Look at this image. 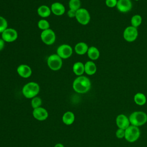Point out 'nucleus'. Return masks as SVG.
<instances>
[{"instance_id": "20", "label": "nucleus", "mask_w": 147, "mask_h": 147, "mask_svg": "<svg viewBox=\"0 0 147 147\" xmlns=\"http://www.w3.org/2000/svg\"><path fill=\"white\" fill-rule=\"evenodd\" d=\"M87 54L89 59L92 61L98 59L100 56V52L99 49L94 46H91L88 48Z\"/></svg>"}, {"instance_id": "18", "label": "nucleus", "mask_w": 147, "mask_h": 147, "mask_svg": "<svg viewBox=\"0 0 147 147\" xmlns=\"http://www.w3.org/2000/svg\"><path fill=\"white\" fill-rule=\"evenodd\" d=\"M75 119V116L73 112L68 111L64 113L62 117V121L66 125H72Z\"/></svg>"}, {"instance_id": "31", "label": "nucleus", "mask_w": 147, "mask_h": 147, "mask_svg": "<svg viewBox=\"0 0 147 147\" xmlns=\"http://www.w3.org/2000/svg\"><path fill=\"white\" fill-rule=\"evenodd\" d=\"M5 41L1 38H0V51L3 50V49L5 47Z\"/></svg>"}, {"instance_id": "12", "label": "nucleus", "mask_w": 147, "mask_h": 147, "mask_svg": "<svg viewBox=\"0 0 147 147\" xmlns=\"http://www.w3.org/2000/svg\"><path fill=\"white\" fill-rule=\"evenodd\" d=\"M115 123L118 128L124 130L130 125L129 117L123 114H120L117 116Z\"/></svg>"}, {"instance_id": "32", "label": "nucleus", "mask_w": 147, "mask_h": 147, "mask_svg": "<svg viewBox=\"0 0 147 147\" xmlns=\"http://www.w3.org/2000/svg\"><path fill=\"white\" fill-rule=\"evenodd\" d=\"M54 147H64V146L63 144H62L61 143H57L55 145Z\"/></svg>"}, {"instance_id": "9", "label": "nucleus", "mask_w": 147, "mask_h": 147, "mask_svg": "<svg viewBox=\"0 0 147 147\" xmlns=\"http://www.w3.org/2000/svg\"><path fill=\"white\" fill-rule=\"evenodd\" d=\"M73 53L72 48L68 44H63L58 47L56 54L62 59H66L71 56Z\"/></svg>"}, {"instance_id": "7", "label": "nucleus", "mask_w": 147, "mask_h": 147, "mask_svg": "<svg viewBox=\"0 0 147 147\" xmlns=\"http://www.w3.org/2000/svg\"><path fill=\"white\" fill-rule=\"evenodd\" d=\"M75 18L81 25H86L90 22L91 17L87 9L81 7L76 11Z\"/></svg>"}, {"instance_id": "10", "label": "nucleus", "mask_w": 147, "mask_h": 147, "mask_svg": "<svg viewBox=\"0 0 147 147\" xmlns=\"http://www.w3.org/2000/svg\"><path fill=\"white\" fill-rule=\"evenodd\" d=\"M2 38L7 42H12L15 41L18 38V33L13 28H7L1 33Z\"/></svg>"}, {"instance_id": "17", "label": "nucleus", "mask_w": 147, "mask_h": 147, "mask_svg": "<svg viewBox=\"0 0 147 147\" xmlns=\"http://www.w3.org/2000/svg\"><path fill=\"white\" fill-rule=\"evenodd\" d=\"M88 48L89 47L88 45L86 42H79L75 45L74 47V51L76 54L79 55H83L87 53Z\"/></svg>"}, {"instance_id": "8", "label": "nucleus", "mask_w": 147, "mask_h": 147, "mask_svg": "<svg viewBox=\"0 0 147 147\" xmlns=\"http://www.w3.org/2000/svg\"><path fill=\"white\" fill-rule=\"evenodd\" d=\"M138 32L137 28L132 26H129L126 27L123 33V37L124 39L129 42L134 41L138 37Z\"/></svg>"}, {"instance_id": "29", "label": "nucleus", "mask_w": 147, "mask_h": 147, "mask_svg": "<svg viewBox=\"0 0 147 147\" xmlns=\"http://www.w3.org/2000/svg\"><path fill=\"white\" fill-rule=\"evenodd\" d=\"M117 1L118 0H106L105 3L107 7L110 8H113L114 7H116Z\"/></svg>"}, {"instance_id": "16", "label": "nucleus", "mask_w": 147, "mask_h": 147, "mask_svg": "<svg viewBox=\"0 0 147 147\" xmlns=\"http://www.w3.org/2000/svg\"><path fill=\"white\" fill-rule=\"evenodd\" d=\"M97 70L96 65L92 60L87 61L84 64V73L88 75H94Z\"/></svg>"}, {"instance_id": "26", "label": "nucleus", "mask_w": 147, "mask_h": 147, "mask_svg": "<svg viewBox=\"0 0 147 147\" xmlns=\"http://www.w3.org/2000/svg\"><path fill=\"white\" fill-rule=\"evenodd\" d=\"M42 99L39 96H35L31 100V106L33 109L41 107Z\"/></svg>"}, {"instance_id": "11", "label": "nucleus", "mask_w": 147, "mask_h": 147, "mask_svg": "<svg viewBox=\"0 0 147 147\" xmlns=\"http://www.w3.org/2000/svg\"><path fill=\"white\" fill-rule=\"evenodd\" d=\"M32 115L36 120L39 121H44L48 118V112L45 108L40 107L33 109Z\"/></svg>"}, {"instance_id": "2", "label": "nucleus", "mask_w": 147, "mask_h": 147, "mask_svg": "<svg viewBox=\"0 0 147 147\" xmlns=\"http://www.w3.org/2000/svg\"><path fill=\"white\" fill-rule=\"evenodd\" d=\"M39 84L34 82H30L25 84L22 89L23 95L27 99H32L37 96L40 92Z\"/></svg>"}, {"instance_id": "28", "label": "nucleus", "mask_w": 147, "mask_h": 147, "mask_svg": "<svg viewBox=\"0 0 147 147\" xmlns=\"http://www.w3.org/2000/svg\"><path fill=\"white\" fill-rule=\"evenodd\" d=\"M125 130L122 129L118 128L115 132V136L117 138L119 139H122L125 138Z\"/></svg>"}, {"instance_id": "21", "label": "nucleus", "mask_w": 147, "mask_h": 147, "mask_svg": "<svg viewBox=\"0 0 147 147\" xmlns=\"http://www.w3.org/2000/svg\"><path fill=\"white\" fill-rule=\"evenodd\" d=\"M73 72L78 76H82L84 73V64L80 61L75 63L72 66Z\"/></svg>"}, {"instance_id": "13", "label": "nucleus", "mask_w": 147, "mask_h": 147, "mask_svg": "<svg viewBox=\"0 0 147 147\" xmlns=\"http://www.w3.org/2000/svg\"><path fill=\"white\" fill-rule=\"evenodd\" d=\"M132 2L130 0H118L117 9L121 13H127L132 9Z\"/></svg>"}, {"instance_id": "22", "label": "nucleus", "mask_w": 147, "mask_h": 147, "mask_svg": "<svg viewBox=\"0 0 147 147\" xmlns=\"http://www.w3.org/2000/svg\"><path fill=\"white\" fill-rule=\"evenodd\" d=\"M133 100L136 105L138 106H143L146 103L147 99L144 94L142 92H137L134 95Z\"/></svg>"}, {"instance_id": "15", "label": "nucleus", "mask_w": 147, "mask_h": 147, "mask_svg": "<svg viewBox=\"0 0 147 147\" xmlns=\"http://www.w3.org/2000/svg\"><path fill=\"white\" fill-rule=\"evenodd\" d=\"M51 10L53 14L57 16L63 15L65 11V8L64 5L59 2L53 3L51 6Z\"/></svg>"}, {"instance_id": "30", "label": "nucleus", "mask_w": 147, "mask_h": 147, "mask_svg": "<svg viewBox=\"0 0 147 147\" xmlns=\"http://www.w3.org/2000/svg\"><path fill=\"white\" fill-rule=\"evenodd\" d=\"M76 14V11L72 9H69L67 11V15L69 18H75Z\"/></svg>"}, {"instance_id": "27", "label": "nucleus", "mask_w": 147, "mask_h": 147, "mask_svg": "<svg viewBox=\"0 0 147 147\" xmlns=\"http://www.w3.org/2000/svg\"><path fill=\"white\" fill-rule=\"evenodd\" d=\"M7 21L5 18L0 16V33H2L7 28Z\"/></svg>"}, {"instance_id": "1", "label": "nucleus", "mask_w": 147, "mask_h": 147, "mask_svg": "<svg viewBox=\"0 0 147 147\" xmlns=\"http://www.w3.org/2000/svg\"><path fill=\"white\" fill-rule=\"evenodd\" d=\"M91 83L90 79L86 76H79L75 79L72 83L74 90L79 94H85L91 88Z\"/></svg>"}, {"instance_id": "6", "label": "nucleus", "mask_w": 147, "mask_h": 147, "mask_svg": "<svg viewBox=\"0 0 147 147\" xmlns=\"http://www.w3.org/2000/svg\"><path fill=\"white\" fill-rule=\"evenodd\" d=\"M40 38L41 41L46 45H51L53 44L56 41V34L55 32L51 29H48L42 30Z\"/></svg>"}, {"instance_id": "23", "label": "nucleus", "mask_w": 147, "mask_h": 147, "mask_svg": "<svg viewBox=\"0 0 147 147\" xmlns=\"http://www.w3.org/2000/svg\"><path fill=\"white\" fill-rule=\"evenodd\" d=\"M142 22V17L139 14H135L132 16L130 20L131 26L137 28L139 27Z\"/></svg>"}, {"instance_id": "24", "label": "nucleus", "mask_w": 147, "mask_h": 147, "mask_svg": "<svg viewBox=\"0 0 147 147\" xmlns=\"http://www.w3.org/2000/svg\"><path fill=\"white\" fill-rule=\"evenodd\" d=\"M68 6L69 9L77 11L81 8V1L80 0H69Z\"/></svg>"}, {"instance_id": "5", "label": "nucleus", "mask_w": 147, "mask_h": 147, "mask_svg": "<svg viewBox=\"0 0 147 147\" xmlns=\"http://www.w3.org/2000/svg\"><path fill=\"white\" fill-rule=\"evenodd\" d=\"M47 65L53 71H58L61 69L63 65V59L56 53L52 54L47 59Z\"/></svg>"}, {"instance_id": "19", "label": "nucleus", "mask_w": 147, "mask_h": 147, "mask_svg": "<svg viewBox=\"0 0 147 147\" xmlns=\"http://www.w3.org/2000/svg\"><path fill=\"white\" fill-rule=\"evenodd\" d=\"M37 12L38 15L43 18L48 17L52 13L51 7L45 5L40 6L37 10Z\"/></svg>"}, {"instance_id": "4", "label": "nucleus", "mask_w": 147, "mask_h": 147, "mask_svg": "<svg viewBox=\"0 0 147 147\" xmlns=\"http://www.w3.org/2000/svg\"><path fill=\"white\" fill-rule=\"evenodd\" d=\"M140 134L139 127L130 125L125 129L124 138L129 142H134L140 138Z\"/></svg>"}, {"instance_id": "14", "label": "nucleus", "mask_w": 147, "mask_h": 147, "mask_svg": "<svg viewBox=\"0 0 147 147\" xmlns=\"http://www.w3.org/2000/svg\"><path fill=\"white\" fill-rule=\"evenodd\" d=\"M17 72L21 78H28L32 75V70L28 65L22 64L18 66L17 68Z\"/></svg>"}, {"instance_id": "25", "label": "nucleus", "mask_w": 147, "mask_h": 147, "mask_svg": "<svg viewBox=\"0 0 147 147\" xmlns=\"http://www.w3.org/2000/svg\"><path fill=\"white\" fill-rule=\"evenodd\" d=\"M37 26L41 30H44L49 29L50 24L47 20L45 19H41L38 21L37 23Z\"/></svg>"}, {"instance_id": "3", "label": "nucleus", "mask_w": 147, "mask_h": 147, "mask_svg": "<svg viewBox=\"0 0 147 147\" xmlns=\"http://www.w3.org/2000/svg\"><path fill=\"white\" fill-rule=\"evenodd\" d=\"M130 125L137 127L141 126L147 122V114L142 111H135L129 117Z\"/></svg>"}, {"instance_id": "33", "label": "nucleus", "mask_w": 147, "mask_h": 147, "mask_svg": "<svg viewBox=\"0 0 147 147\" xmlns=\"http://www.w3.org/2000/svg\"><path fill=\"white\" fill-rule=\"evenodd\" d=\"M134 1H140V0H134Z\"/></svg>"}]
</instances>
